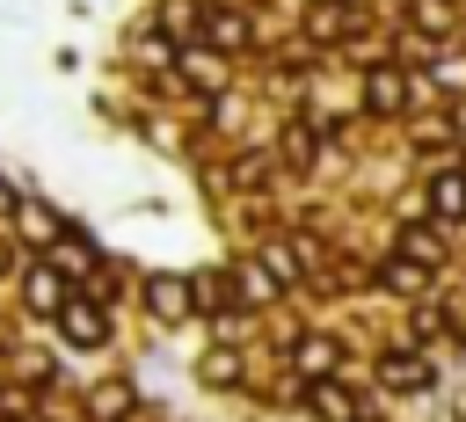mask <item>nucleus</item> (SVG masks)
I'll list each match as a JSON object with an SVG mask.
<instances>
[{
  "label": "nucleus",
  "instance_id": "obj_16",
  "mask_svg": "<svg viewBox=\"0 0 466 422\" xmlns=\"http://www.w3.org/2000/svg\"><path fill=\"white\" fill-rule=\"evenodd\" d=\"M189 284H197V306H211V313L226 306V276H189Z\"/></svg>",
  "mask_w": 466,
  "mask_h": 422
},
{
  "label": "nucleus",
  "instance_id": "obj_7",
  "mask_svg": "<svg viewBox=\"0 0 466 422\" xmlns=\"http://www.w3.org/2000/svg\"><path fill=\"white\" fill-rule=\"evenodd\" d=\"M379 378H386L393 393H422V386H430V364H422V357H386Z\"/></svg>",
  "mask_w": 466,
  "mask_h": 422
},
{
  "label": "nucleus",
  "instance_id": "obj_13",
  "mask_svg": "<svg viewBox=\"0 0 466 422\" xmlns=\"http://www.w3.org/2000/svg\"><path fill=\"white\" fill-rule=\"evenodd\" d=\"M400 247H408V255H415V262H437V255H444V247H437V233H430V226H408V233H400Z\"/></svg>",
  "mask_w": 466,
  "mask_h": 422
},
{
  "label": "nucleus",
  "instance_id": "obj_15",
  "mask_svg": "<svg viewBox=\"0 0 466 422\" xmlns=\"http://www.w3.org/2000/svg\"><path fill=\"white\" fill-rule=\"evenodd\" d=\"M182 73H189V80H197V87H218V65H211V58H204V51H189V58H182Z\"/></svg>",
  "mask_w": 466,
  "mask_h": 422
},
{
  "label": "nucleus",
  "instance_id": "obj_11",
  "mask_svg": "<svg viewBox=\"0 0 466 422\" xmlns=\"http://www.w3.org/2000/svg\"><path fill=\"white\" fill-rule=\"evenodd\" d=\"M204 44L240 51V44H248V22H240V15H204Z\"/></svg>",
  "mask_w": 466,
  "mask_h": 422
},
{
  "label": "nucleus",
  "instance_id": "obj_9",
  "mask_svg": "<svg viewBox=\"0 0 466 422\" xmlns=\"http://www.w3.org/2000/svg\"><path fill=\"white\" fill-rule=\"evenodd\" d=\"M379 284H386V291H400V298H422L430 262H386V269H379Z\"/></svg>",
  "mask_w": 466,
  "mask_h": 422
},
{
  "label": "nucleus",
  "instance_id": "obj_17",
  "mask_svg": "<svg viewBox=\"0 0 466 422\" xmlns=\"http://www.w3.org/2000/svg\"><path fill=\"white\" fill-rule=\"evenodd\" d=\"M204 378H211V386H226V378H240V357H226V349H218V357H204Z\"/></svg>",
  "mask_w": 466,
  "mask_h": 422
},
{
  "label": "nucleus",
  "instance_id": "obj_8",
  "mask_svg": "<svg viewBox=\"0 0 466 422\" xmlns=\"http://www.w3.org/2000/svg\"><path fill=\"white\" fill-rule=\"evenodd\" d=\"M430 211H437V218H466V175H459V167L430 182Z\"/></svg>",
  "mask_w": 466,
  "mask_h": 422
},
{
  "label": "nucleus",
  "instance_id": "obj_21",
  "mask_svg": "<svg viewBox=\"0 0 466 422\" xmlns=\"http://www.w3.org/2000/svg\"><path fill=\"white\" fill-rule=\"evenodd\" d=\"M451 327H459V342H466V298H459V306H451Z\"/></svg>",
  "mask_w": 466,
  "mask_h": 422
},
{
  "label": "nucleus",
  "instance_id": "obj_2",
  "mask_svg": "<svg viewBox=\"0 0 466 422\" xmlns=\"http://www.w3.org/2000/svg\"><path fill=\"white\" fill-rule=\"evenodd\" d=\"M22 298H29V313H51V320H58L66 298H73V291H66V269H58V262H36L29 284H22Z\"/></svg>",
  "mask_w": 466,
  "mask_h": 422
},
{
  "label": "nucleus",
  "instance_id": "obj_6",
  "mask_svg": "<svg viewBox=\"0 0 466 422\" xmlns=\"http://www.w3.org/2000/svg\"><path fill=\"white\" fill-rule=\"evenodd\" d=\"M233 284H240V298H248V306H269V298H277V269H269V262H240V269H233Z\"/></svg>",
  "mask_w": 466,
  "mask_h": 422
},
{
  "label": "nucleus",
  "instance_id": "obj_24",
  "mask_svg": "<svg viewBox=\"0 0 466 422\" xmlns=\"http://www.w3.org/2000/svg\"><path fill=\"white\" fill-rule=\"evenodd\" d=\"M459 422H466V400H459Z\"/></svg>",
  "mask_w": 466,
  "mask_h": 422
},
{
  "label": "nucleus",
  "instance_id": "obj_14",
  "mask_svg": "<svg viewBox=\"0 0 466 422\" xmlns=\"http://www.w3.org/2000/svg\"><path fill=\"white\" fill-rule=\"evenodd\" d=\"M342 29H350V15H342V7H313V36H328V44H335Z\"/></svg>",
  "mask_w": 466,
  "mask_h": 422
},
{
  "label": "nucleus",
  "instance_id": "obj_19",
  "mask_svg": "<svg viewBox=\"0 0 466 422\" xmlns=\"http://www.w3.org/2000/svg\"><path fill=\"white\" fill-rule=\"evenodd\" d=\"M415 22H422V29H451V7H437V0H422V7H415Z\"/></svg>",
  "mask_w": 466,
  "mask_h": 422
},
{
  "label": "nucleus",
  "instance_id": "obj_3",
  "mask_svg": "<svg viewBox=\"0 0 466 422\" xmlns=\"http://www.w3.org/2000/svg\"><path fill=\"white\" fill-rule=\"evenodd\" d=\"M146 306H153V320H182V313L197 306V284H189V276H153V284H146Z\"/></svg>",
  "mask_w": 466,
  "mask_h": 422
},
{
  "label": "nucleus",
  "instance_id": "obj_18",
  "mask_svg": "<svg viewBox=\"0 0 466 422\" xmlns=\"http://www.w3.org/2000/svg\"><path fill=\"white\" fill-rule=\"evenodd\" d=\"M124 407H131V386H102L95 393V415H124Z\"/></svg>",
  "mask_w": 466,
  "mask_h": 422
},
{
  "label": "nucleus",
  "instance_id": "obj_12",
  "mask_svg": "<svg viewBox=\"0 0 466 422\" xmlns=\"http://www.w3.org/2000/svg\"><path fill=\"white\" fill-rule=\"evenodd\" d=\"M22 233H29V240H44V247H58V233H51V211H44V204H22Z\"/></svg>",
  "mask_w": 466,
  "mask_h": 422
},
{
  "label": "nucleus",
  "instance_id": "obj_4",
  "mask_svg": "<svg viewBox=\"0 0 466 422\" xmlns=\"http://www.w3.org/2000/svg\"><path fill=\"white\" fill-rule=\"evenodd\" d=\"M364 102H371L379 116H393V109H408V80H400L393 65H379V73L364 80Z\"/></svg>",
  "mask_w": 466,
  "mask_h": 422
},
{
  "label": "nucleus",
  "instance_id": "obj_22",
  "mask_svg": "<svg viewBox=\"0 0 466 422\" xmlns=\"http://www.w3.org/2000/svg\"><path fill=\"white\" fill-rule=\"evenodd\" d=\"M0 211H15V189H7V182H0Z\"/></svg>",
  "mask_w": 466,
  "mask_h": 422
},
{
  "label": "nucleus",
  "instance_id": "obj_10",
  "mask_svg": "<svg viewBox=\"0 0 466 422\" xmlns=\"http://www.w3.org/2000/svg\"><path fill=\"white\" fill-rule=\"evenodd\" d=\"M313 407H320L328 422H357V393H342L335 378H313Z\"/></svg>",
  "mask_w": 466,
  "mask_h": 422
},
{
  "label": "nucleus",
  "instance_id": "obj_23",
  "mask_svg": "<svg viewBox=\"0 0 466 422\" xmlns=\"http://www.w3.org/2000/svg\"><path fill=\"white\" fill-rule=\"evenodd\" d=\"M7 262H15V255H7V240H0V276H7Z\"/></svg>",
  "mask_w": 466,
  "mask_h": 422
},
{
  "label": "nucleus",
  "instance_id": "obj_1",
  "mask_svg": "<svg viewBox=\"0 0 466 422\" xmlns=\"http://www.w3.org/2000/svg\"><path fill=\"white\" fill-rule=\"evenodd\" d=\"M58 335H66L73 349H102L109 320H102V306H95V298H66V313H58Z\"/></svg>",
  "mask_w": 466,
  "mask_h": 422
},
{
  "label": "nucleus",
  "instance_id": "obj_20",
  "mask_svg": "<svg viewBox=\"0 0 466 422\" xmlns=\"http://www.w3.org/2000/svg\"><path fill=\"white\" fill-rule=\"evenodd\" d=\"M22 415H29V400L22 393H0V422H22Z\"/></svg>",
  "mask_w": 466,
  "mask_h": 422
},
{
  "label": "nucleus",
  "instance_id": "obj_5",
  "mask_svg": "<svg viewBox=\"0 0 466 422\" xmlns=\"http://www.w3.org/2000/svg\"><path fill=\"white\" fill-rule=\"evenodd\" d=\"M291 364H299V378L313 386V378H328L335 371V335H306L299 349H291Z\"/></svg>",
  "mask_w": 466,
  "mask_h": 422
}]
</instances>
